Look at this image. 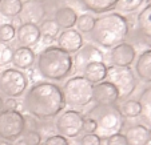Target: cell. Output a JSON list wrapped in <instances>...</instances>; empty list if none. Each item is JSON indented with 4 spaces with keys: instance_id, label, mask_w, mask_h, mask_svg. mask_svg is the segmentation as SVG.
<instances>
[{
    "instance_id": "obj_28",
    "label": "cell",
    "mask_w": 151,
    "mask_h": 145,
    "mask_svg": "<svg viewBox=\"0 0 151 145\" xmlns=\"http://www.w3.org/2000/svg\"><path fill=\"white\" fill-rule=\"evenodd\" d=\"M143 3L145 0H118L115 8H118V11L122 14H127V12L137 11Z\"/></svg>"
},
{
    "instance_id": "obj_20",
    "label": "cell",
    "mask_w": 151,
    "mask_h": 145,
    "mask_svg": "<svg viewBox=\"0 0 151 145\" xmlns=\"http://www.w3.org/2000/svg\"><path fill=\"white\" fill-rule=\"evenodd\" d=\"M107 68L104 61H94L83 69V76L88 80L91 84H99L104 81L107 76Z\"/></svg>"
},
{
    "instance_id": "obj_8",
    "label": "cell",
    "mask_w": 151,
    "mask_h": 145,
    "mask_svg": "<svg viewBox=\"0 0 151 145\" xmlns=\"http://www.w3.org/2000/svg\"><path fill=\"white\" fill-rule=\"evenodd\" d=\"M106 80L112 82L119 91V100H127L137 88V77L130 67H109Z\"/></svg>"
},
{
    "instance_id": "obj_21",
    "label": "cell",
    "mask_w": 151,
    "mask_h": 145,
    "mask_svg": "<svg viewBox=\"0 0 151 145\" xmlns=\"http://www.w3.org/2000/svg\"><path fill=\"white\" fill-rule=\"evenodd\" d=\"M82 6L87 11H91L94 14H104L116 7L118 0H79Z\"/></svg>"
},
{
    "instance_id": "obj_6",
    "label": "cell",
    "mask_w": 151,
    "mask_h": 145,
    "mask_svg": "<svg viewBox=\"0 0 151 145\" xmlns=\"http://www.w3.org/2000/svg\"><path fill=\"white\" fill-rule=\"evenodd\" d=\"M28 89L26 73L16 68H7L0 72V92L9 99L19 97Z\"/></svg>"
},
{
    "instance_id": "obj_35",
    "label": "cell",
    "mask_w": 151,
    "mask_h": 145,
    "mask_svg": "<svg viewBox=\"0 0 151 145\" xmlns=\"http://www.w3.org/2000/svg\"><path fill=\"white\" fill-rule=\"evenodd\" d=\"M83 132H86V133H95V132H98L96 121L94 119H91V117L86 116L84 121H83Z\"/></svg>"
},
{
    "instance_id": "obj_33",
    "label": "cell",
    "mask_w": 151,
    "mask_h": 145,
    "mask_svg": "<svg viewBox=\"0 0 151 145\" xmlns=\"http://www.w3.org/2000/svg\"><path fill=\"white\" fill-rule=\"evenodd\" d=\"M43 145H70V141L60 134H52L44 140Z\"/></svg>"
},
{
    "instance_id": "obj_17",
    "label": "cell",
    "mask_w": 151,
    "mask_h": 145,
    "mask_svg": "<svg viewBox=\"0 0 151 145\" xmlns=\"http://www.w3.org/2000/svg\"><path fill=\"white\" fill-rule=\"evenodd\" d=\"M135 73L143 82H151V48L140 52L135 60Z\"/></svg>"
},
{
    "instance_id": "obj_15",
    "label": "cell",
    "mask_w": 151,
    "mask_h": 145,
    "mask_svg": "<svg viewBox=\"0 0 151 145\" xmlns=\"http://www.w3.org/2000/svg\"><path fill=\"white\" fill-rule=\"evenodd\" d=\"M44 16H46V7L43 6V3H37L34 0L23 3V9L20 14L23 23H31L37 26L44 20Z\"/></svg>"
},
{
    "instance_id": "obj_26",
    "label": "cell",
    "mask_w": 151,
    "mask_h": 145,
    "mask_svg": "<svg viewBox=\"0 0 151 145\" xmlns=\"http://www.w3.org/2000/svg\"><path fill=\"white\" fill-rule=\"evenodd\" d=\"M119 109L124 119H135V117L140 116V112H142L139 101L134 100V99L124 100V101L122 102V105L119 107Z\"/></svg>"
},
{
    "instance_id": "obj_29",
    "label": "cell",
    "mask_w": 151,
    "mask_h": 145,
    "mask_svg": "<svg viewBox=\"0 0 151 145\" xmlns=\"http://www.w3.org/2000/svg\"><path fill=\"white\" fill-rule=\"evenodd\" d=\"M43 141L40 132L37 129H26L23 133V144L24 145H40Z\"/></svg>"
},
{
    "instance_id": "obj_25",
    "label": "cell",
    "mask_w": 151,
    "mask_h": 145,
    "mask_svg": "<svg viewBox=\"0 0 151 145\" xmlns=\"http://www.w3.org/2000/svg\"><path fill=\"white\" fill-rule=\"evenodd\" d=\"M23 9V1L22 0H3L0 4V12L4 17H16L20 16Z\"/></svg>"
},
{
    "instance_id": "obj_42",
    "label": "cell",
    "mask_w": 151,
    "mask_h": 145,
    "mask_svg": "<svg viewBox=\"0 0 151 145\" xmlns=\"http://www.w3.org/2000/svg\"><path fill=\"white\" fill-rule=\"evenodd\" d=\"M1 1H3V0H0V4H1Z\"/></svg>"
},
{
    "instance_id": "obj_3",
    "label": "cell",
    "mask_w": 151,
    "mask_h": 145,
    "mask_svg": "<svg viewBox=\"0 0 151 145\" xmlns=\"http://www.w3.org/2000/svg\"><path fill=\"white\" fill-rule=\"evenodd\" d=\"M36 68L44 79L62 81L68 77L74 68L72 56L58 45L44 48L37 56Z\"/></svg>"
},
{
    "instance_id": "obj_24",
    "label": "cell",
    "mask_w": 151,
    "mask_h": 145,
    "mask_svg": "<svg viewBox=\"0 0 151 145\" xmlns=\"http://www.w3.org/2000/svg\"><path fill=\"white\" fill-rule=\"evenodd\" d=\"M138 101H139L140 108H142L140 116H142L143 121L151 127V85L143 89Z\"/></svg>"
},
{
    "instance_id": "obj_4",
    "label": "cell",
    "mask_w": 151,
    "mask_h": 145,
    "mask_svg": "<svg viewBox=\"0 0 151 145\" xmlns=\"http://www.w3.org/2000/svg\"><path fill=\"white\" fill-rule=\"evenodd\" d=\"M64 102L70 107H86L94 101V84L83 75L70 77L62 87Z\"/></svg>"
},
{
    "instance_id": "obj_38",
    "label": "cell",
    "mask_w": 151,
    "mask_h": 145,
    "mask_svg": "<svg viewBox=\"0 0 151 145\" xmlns=\"http://www.w3.org/2000/svg\"><path fill=\"white\" fill-rule=\"evenodd\" d=\"M4 111V100L1 99V96H0V113Z\"/></svg>"
},
{
    "instance_id": "obj_32",
    "label": "cell",
    "mask_w": 151,
    "mask_h": 145,
    "mask_svg": "<svg viewBox=\"0 0 151 145\" xmlns=\"http://www.w3.org/2000/svg\"><path fill=\"white\" fill-rule=\"evenodd\" d=\"M79 145H102V137L96 133H86L80 139Z\"/></svg>"
},
{
    "instance_id": "obj_13",
    "label": "cell",
    "mask_w": 151,
    "mask_h": 145,
    "mask_svg": "<svg viewBox=\"0 0 151 145\" xmlns=\"http://www.w3.org/2000/svg\"><path fill=\"white\" fill-rule=\"evenodd\" d=\"M58 47L67 53H76L83 47V36L78 29H64L58 36Z\"/></svg>"
},
{
    "instance_id": "obj_16",
    "label": "cell",
    "mask_w": 151,
    "mask_h": 145,
    "mask_svg": "<svg viewBox=\"0 0 151 145\" xmlns=\"http://www.w3.org/2000/svg\"><path fill=\"white\" fill-rule=\"evenodd\" d=\"M36 61V55H35L34 49L27 48V47H17L14 49V55H12V64L16 69H29Z\"/></svg>"
},
{
    "instance_id": "obj_11",
    "label": "cell",
    "mask_w": 151,
    "mask_h": 145,
    "mask_svg": "<svg viewBox=\"0 0 151 145\" xmlns=\"http://www.w3.org/2000/svg\"><path fill=\"white\" fill-rule=\"evenodd\" d=\"M94 101L96 105H115L119 101V91L112 82L104 80L94 85Z\"/></svg>"
},
{
    "instance_id": "obj_5",
    "label": "cell",
    "mask_w": 151,
    "mask_h": 145,
    "mask_svg": "<svg viewBox=\"0 0 151 145\" xmlns=\"http://www.w3.org/2000/svg\"><path fill=\"white\" fill-rule=\"evenodd\" d=\"M94 119L98 124V131H100V137H107L115 133H120L124 125V117L120 113L116 105H96L87 114Z\"/></svg>"
},
{
    "instance_id": "obj_12",
    "label": "cell",
    "mask_w": 151,
    "mask_h": 145,
    "mask_svg": "<svg viewBox=\"0 0 151 145\" xmlns=\"http://www.w3.org/2000/svg\"><path fill=\"white\" fill-rule=\"evenodd\" d=\"M72 61H74V67L78 71H82L90 63H94V61H104V56H103L102 51H100L98 47L91 45V44H87V45H83L79 51L76 52V56L72 57Z\"/></svg>"
},
{
    "instance_id": "obj_37",
    "label": "cell",
    "mask_w": 151,
    "mask_h": 145,
    "mask_svg": "<svg viewBox=\"0 0 151 145\" xmlns=\"http://www.w3.org/2000/svg\"><path fill=\"white\" fill-rule=\"evenodd\" d=\"M9 24H11V26L14 27L15 29H17L20 26H22V24H23V20H22V17H20V16L12 17V19H11V23H9Z\"/></svg>"
},
{
    "instance_id": "obj_2",
    "label": "cell",
    "mask_w": 151,
    "mask_h": 145,
    "mask_svg": "<svg viewBox=\"0 0 151 145\" xmlns=\"http://www.w3.org/2000/svg\"><path fill=\"white\" fill-rule=\"evenodd\" d=\"M128 32L130 24L127 17L119 12H109L95 20L91 39L103 48H114L115 45L124 41Z\"/></svg>"
},
{
    "instance_id": "obj_23",
    "label": "cell",
    "mask_w": 151,
    "mask_h": 145,
    "mask_svg": "<svg viewBox=\"0 0 151 145\" xmlns=\"http://www.w3.org/2000/svg\"><path fill=\"white\" fill-rule=\"evenodd\" d=\"M139 32L147 39H151V3H148L137 16Z\"/></svg>"
},
{
    "instance_id": "obj_22",
    "label": "cell",
    "mask_w": 151,
    "mask_h": 145,
    "mask_svg": "<svg viewBox=\"0 0 151 145\" xmlns=\"http://www.w3.org/2000/svg\"><path fill=\"white\" fill-rule=\"evenodd\" d=\"M39 31L43 41H46V43L54 41L55 39H58L60 33V28L56 24L55 19H44L39 26Z\"/></svg>"
},
{
    "instance_id": "obj_7",
    "label": "cell",
    "mask_w": 151,
    "mask_h": 145,
    "mask_svg": "<svg viewBox=\"0 0 151 145\" xmlns=\"http://www.w3.org/2000/svg\"><path fill=\"white\" fill-rule=\"evenodd\" d=\"M26 117L19 111L4 109L0 113V139L15 141L26 132Z\"/></svg>"
},
{
    "instance_id": "obj_31",
    "label": "cell",
    "mask_w": 151,
    "mask_h": 145,
    "mask_svg": "<svg viewBox=\"0 0 151 145\" xmlns=\"http://www.w3.org/2000/svg\"><path fill=\"white\" fill-rule=\"evenodd\" d=\"M12 55H14V49L6 43L0 41V65H7L12 63Z\"/></svg>"
},
{
    "instance_id": "obj_34",
    "label": "cell",
    "mask_w": 151,
    "mask_h": 145,
    "mask_svg": "<svg viewBox=\"0 0 151 145\" xmlns=\"http://www.w3.org/2000/svg\"><path fill=\"white\" fill-rule=\"evenodd\" d=\"M106 145H128L126 136L122 133H115L111 134L106 139Z\"/></svg>"
},
{
    "instance_id": "obj_41",
    "label": "cell",
    "mask_w": 151,
    "mask_h": 145,
    "mask_svg": "<svg viewBox=\"0 0 151 145\" xmlns=\"http://www.w3.org/2000/svg\"><path fill=\"white\" fill-rule=\"evenodd\" d=\"M148 133H150V141H151V127L148 128Z\"/></svg>"
},
{
    "instance_id": "obj_39",
    "label": "cell",
    "mask_w": 151,
    "mask_h": 145,
    "mask_svg": "<svg viewBox=\"0 0 151 145\" xmlns=\"http://www.w3.org/2000/svg\"><path fill=\"white\" fill-rule=\"evenodd\" d=\"M0 145H12L9 141H6V140H1L0 139Z\"/></svg>"
},
{
    "instance_id": "obj_30",
    "label": "cell",
    "mask_w": 151,
    "mask_h": 145,
    "mask_svg": "<svg viewBox=\"0 0 151 145\" xmlns=\"http://www.w3.org/2000/svg\"><path fill=\"white\" fill-rule=\"evenodd\" d=\"M16 37V29L9 23H6L0 26V41L1 43H8Z\"/></svg>"
},
{
    "instance_id": "obj_9",
    "label": "cell",
    "mask_w": 151,
    "mask_h": 145,
    "mask_svg": "<svg viewBox=\"0 0 151 145\" xmlns=\"http://www.w3.org/2000/svg\"><path fill=\"white\" fill-rule=\"evenodd\" d=\"M83 121L84 116L79 111L67 109L58 114L55 127L60 136L66 139H75L83 132Z\"/></svg>"
},
{
    "instance_id": "obj_27",
    "label": "cell",
    "mask_w": 151,
    "mask_h": 145,
    "mask_svg": "<svg viewBox=\"0 0 151 145\" xmlns=\"http://www.w3.org/2000/svg\"><path fill=\"white\" fill-rule=\"evenodd\" d=\"M95 20H96V17H94L91 14H83L78 16L75 26L78 27V31L80 33L82 32L83 33H91V31L94 29V26H95Z\"/></svg>"
},
{
    "instance_id": "obj_1",
    "label": "cell",
    "mask_w": 151,
    "mask_h": 145,
    "mask_svg": "<svg viewBox=\"0 0 151 145\" xmlns=\"http://www.w3.org/2000/svg\"><path fill=\"white\" fill-rule=\"evenodd\" d=\"M66 105L62 87L55 82L40 81L27 89L23 99V107L31 116L47 120L58 116Z\"/></svg>"
},
{
    "instance_id": "obj_19",
    "label": "cell",
    "mask_w": 151,
    "mask_h": 145,
    "mask_svg": "<svg viewBox=\"0 0 151 145\" xmlns=\"http://www.w3.org/2000/svg\"><path fill=\"white\" fill-rule=\"evenodd\" d=\"M78 16L79 15L76 14V11L68 6H63L55 11V21L63 31L74 28V26L76 24Z\"/></svg>"
},
{
    "instance_id": "obj_10",
    "label": "cell",
    "mask_w": 151,
    "mask_h": 145,
    "mask_svg": "<svg viewBox=\"0 0 151 145\" xmlns=\"http://www.w3.org/2000/svg\"><path fill=\"white\" fill-rule=\"evenodd\" d=\"M135 59H137V51L134 45L127 41L115 45L110 52V60L114 67H120V68L130 67L135 61Z\"/></svg>"
},
{
    "instance_id": "obj_36",
    "label": "cell",
    "mask_w": 151,
    "mask_h": 145,
    "mask_svg": "<svg viewBox=\"0 0 151 145\" xmlns=\"http://www.w3.org/2000/svg\"><path fill=\"white\" fill-rule=\"evenodd\" d=\"M4 109H8V111H17V101L16 99H7L4 101Z\"/></svg>"
},
{
    "instance_id": "obj_18",
    "label": "cell",
    "mask_w": 151,
    "mask_h": 145,
    "mask_svg": "<svg viewBox=\"0 0 151 145\" xmlns=\"http://www.w3.org/2000/svg\"><path fill=\"white\" fill-rule=\"evenodd\" d=\"M126 140L128 145H148L150 142V133L148 128L143 124L132 125L126 131Z\"/></svg>"
},
{
    "instance_id": "obj_14",
    "label": "cell",
    "mask_w": 151,
    "mask_h": 145,
    "mask_svg": "<svg viewBox=\"0 0 151 145\" xmlns=\"http://www.w3.org/2000/svg\"><path fill=\"white\" fill-rule=\"evenodd\" d=\"M16 39L19 41L20 47L31 48V47L36 45L42 39L39 26L31 23H23L16 29Z\"/></svg>"
},
{
    "instance_id": "obj_40",
    "label": "cell",
    "mask_w": 151,
    "mask_h": 145,
    "mask_svg": "<svg viewBox=\"0 0 151 145\" xmlns=\"http://www.w3.org/2000/svg\"><path fill=\"white\" fill-rule=\"evenodd\" d=\"M34 1H37V3H44V1H47V0H34Z\"/></svg>"
}]
</instances>
